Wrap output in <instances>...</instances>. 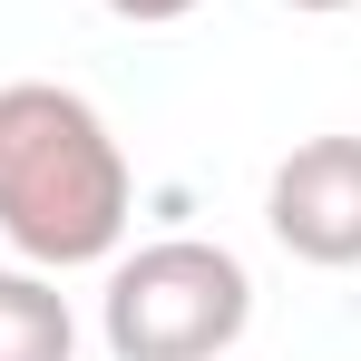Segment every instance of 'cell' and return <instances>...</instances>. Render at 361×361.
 Wrapping results in <instances>:
<instances>
[{"label":"cell","mask_w":361,"mask_h":361,"mask_svg":"<svg viewBox=\"0 0 361 361\" xmlns=\"http://www.w3.org/2000/svg\"><path fill=\"white\" fill-rule=\"evenodd\" d=\"M127 157L108 118L59 88V78H10L0 88V235L39 274H78L108 264L127 244Z\"/></svg>","instance_id":"cell-1"},{"label":"cell","mask_w":361,"mask_h":361,"mask_svg":"<svg viewBox=\"0 0 361 361\" xmlns=\"http://www.w3.org/2000/svg\"><path fill=\"white\" fill-rule=\"evenodd\" d=\"M244 322H254V274H244V254L205 235L137 244L98 302V332L118 361H225Z\"/></svg>","instance_id":"cell-2"},{"label":"cell","mask_w":361,"mask_h":361,"mask_svg":"<svg viewBox=\"0 0 361 361\" xmlns=\"http://www.w3.org/2000/svg\"><path fill=\"white\" fill-rule=\"evenodd\" d=\"M264 225L293 264L352 274L361 264V137H302L264 185Z\"/></svg>","instance_id":"cell-3"},{"label":"cell","mask_w":361,"mask_h":361,"mask_svg":"<svg viewBox=\"0 0 361 361\" xmlns=\"http://www.w3.org/2000/svg\"><path fill=\"white\" fill-rule=\"evenodd\" d=\"M68 352H78L68 293L39 264H0V361H68Z\"/></svg>","instance_id":"cell-4"},{"label":"cell","mask_w":361,"mask_h":361,"mask_svg":"<svg viewBox=\"0 0 361 361\" xmlns=\"http://www.w3.org/2000/svg\"><path fill=\"white\" fill-rule=\"evenodd\" d=\"M98 10H118V20H137V30H166V20H185V10H205V0H98Z\"/></svg>","instance_id":"cell-5"},{"label":"cell","mask_w":361,"mask_h":361,"mask_svg":"<svg viewBox=\"0 0 361 361\" xmlns=\"http://www.w3.org/2000/svg\"><path fill=\"white\" fill-rule=\"evenodd\" d=\"M283 10H352V0H283Z\"/></svg>","instance_id":"cell-6"}]
</instances>
